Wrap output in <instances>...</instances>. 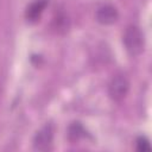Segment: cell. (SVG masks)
Segmentation results:
<instances>
[{
  "mask_svg": "<svg viewBox=\"0 0 152 152\" xmlns=\"http://www.w3.org/2000/svg\"><path fill=\"white\" fill-rule=\"evenodd\" d=\"M48 2L49 0H34L33 2H31L25 11V18L27 19V21L36 23L40 18V14L43 13Z\"/></svg>",
  "mask_w": 152,
  "mask_h": 152,
  "instance_id": "5b68a950",
  "label": "cell"
},
{
  "mask_svg": "<svg viewBox=\"0 0 152 152\" xmlns=\"http://www.w3.org/2000/svg\"><path fill=\"white\" fill-rule=\"evenodd\" d=\"M129 90V81L124 74H116L112 77L108 84V95L109 97L115 101H122Z\"/></svg>",
  "mask_w": 152,
  "mask_h": 152,
  "instance_id": "7a4b0ae2",
  "label": "cell"
},
{
  "mask_svg": "<svg viewBox=\"0 0 152 152\" xmlns=\"http://www.w3.org/2000/svg\"><path fill=\"white\" fill-rule=\"evenodd\" d=\"M86 135V129L83 128L82 124L78 121H74L68 127V138L70 141H77L82 137Z\"/></svg>",
  "mask_w": 152,
  "mask_h": 152,
  "instance_id": "8992f818",
  "label": "cell"
},
{
  "mask_svg": "<svg viewBox=\"0 0 152 152\" xmlns=\"http://www.w3.org/2000/svg\"><path fill=\"white\" fill-rule=\"evenodd\" d=\"M122 43L128 55L133 57L139 56L144 51V46H145L144 34L140 31V28L135 25H129L126 27L122 34Z\"/></svg>",
  "mask_w": 152,
  "mask_h": 152,
  "instance_id": "6da1fadb",
  "label": "cell"
},
{
  "mask_svg": "<svg viewBox=\"0 0 152 152\" xmlns=\"http://www.w3.org/2000/svg\"><path fill=\"white\" fill-rule=\"evenodd\" d=\"M118 18H119L118 10L115 8V6L110 4L101 5L100 7H97L95 12V19L101 25H112L118 20Z\"/></svg>",
  "mask_w": 152,
  "mask_h": 152,
  "instance_id": "277c9868",
  "label": "cell"
},
{
  "mask_svg": "<svg viewBox=\"0 0 152 152\" xmlns=\"http://www.w3.org/2000/svg\"><path fill=\"white\" fill-rule=\"evenodd\" d=\"M135 145H137V150L140 152H145V151H151V145H150V140L140 135L135 140Z\"/></svg>",
  "mask_w": 152,
  "mask_h": 152,
  "instance_id": "52a82bcc",
  "label": "cell"
},
{
  "mask_svg": "<svg viewBox=\"0 0 152 152\" xmlns=\"http://www.w3.org/2000/svg\"><path fill=\"white\" fill-rule=\"evenodd\" d=\"M53 141V125L46 122L39 131H37L33 138V148L36 151H48L51 148Z\"/></svg>",
  "mask_w": 152,
  "mask_h": 152,
  "instance_id": "3957f363",
  "label": "cell"
}]
</instances>
